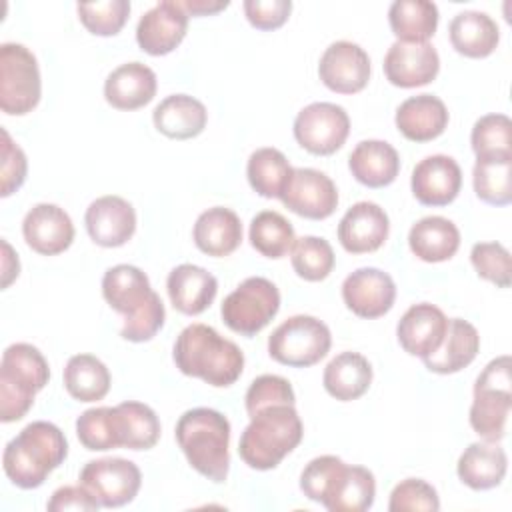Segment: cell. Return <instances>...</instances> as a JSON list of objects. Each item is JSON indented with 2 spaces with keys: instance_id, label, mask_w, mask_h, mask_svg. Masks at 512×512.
I'll use <instances>...</instances> for the list:
<instances>
[{
  "instance_id": "cell-53",
  "label": "cell",
  "mask_w": 512,
  "mask_h": 512,
  "mask_svg": "<svg viewBox=\"0 0 512 512\" xmlns=\"http://www.w3.org/2000/svg\"><path fill=\"white\" fill-rule=\"evenodd\" d=\"M20 274V262L18 254L12 250V246L2 240V288H8Z\"/></svg>"
},
{
  "instance_id": "cell-20",
  "label": "cell",
  "mask_w": 512,
  "mask_h": 512,
  "mask_svg": "<svg viewBox=\"0 0 512 512\" xmlns=\"http://www.w3.org/2000/svg\"><path fill=\"white\" fill-rule=\"evenodd\" d=\"M22 234L34 252L42 256H56L70 248L74 240V224L64 208L40 202L26 212L22 220Z\"/></svg>"
},
{
  "instance_id": "cell-25",
  "label": "cell",
  "mask_w": 512,
  "mask_h": 512,
  "mask_svg": "<svg viewBox=\"0 0 512 512\" xmlns=\"http://www.w3.org/2000/svg\"><path fill=\"white\" fill-rule=\"evenodd\" d=\"M152 120L160 134L172 140H190L206 128L208 112L194 96L170 94L154 108Z\"/></svg>"
},
{
  "instance_id": "cell-21",
  "label": "cell",
  "mask_w": 512,
  "mask_h": 512,
  "mask_svg": "<svg viewBox=\"0 0 512 512\" xmlns=\"http://www.w3.org/2000/svg\"><path fill=\"white\" fill-rule=\"evenodd\" d=\"M390 232V220L376 202H356L346 210L338 224V240L350 254H368L378 250Z\"/></svg>"
},
{
  "instance_id": "cell-40",
  "label": "cell",
  "mask_w": 512,
  "mask_h": 512,
  "mask_svg": "<svg viewBox=\"0 0 512 512\" xmlns=\"http://www.w3.org/2000/svg\"><path fill=\"white\" fill-rule=\"evenodd\" d=\"M248 236L252 248L272 260L284 258L296 242L292 224L280 212L274 210L258 212L250 222Z\"/></svg>"
},
{
  "instance_id": "cell-6",
  "label": "cell",
  "mask_w": 512,
  "mask_h": 512,
  "mask_svg": "<svg viewBox=\"0 0 512 512\" xmlns=\"http://www.w3.org/2000/svg\"><path fill=\"white\" fill-rule=\"evenodd\" d=\"M512 362L502 354L486 364L474 382V400L470 406L472 430L488 442H498L506 434V422L512 408Z\"/></svg>"
},
{
  "instance_id": "cell-10",
  "label": "cell",
  "mask_w": 512,
  "mask_h": 512,
  "mask_svg": "<svg viewBox=\"0 0 512 512\" xmlns=\"http://www.w3.org/2000/svg\"><path fill=\"white\" fill-rule=\"evenodd\" d=\"M294 138L310 154L330 156L350 134L348 112L332 102H312L294 118Z\"/></svg>"
},
{
  "instance_id": "cell-32",
  "label": "cell",
  "mask_w": 512,
  "mask_h": 512,
  "mask_svg": "<svg viewBox=\"0 0 512 512\" xmlns=\"http://www.w3.org/2000/svg\"><path fill=\"white\" fill-rule=\"evenodd\" d=\"M152 292L148 276L138 266L116 264L104 272L102 296L118 314H134Z\"/></svg>"
},
{
  "instance_id": "cell-16",
  "label": "cell",
  "mask_w": 512,
  "mask_h": 512,
  "mask_svg": "<svg viewBox=\"0 0 512 512\" xmlns=\"http://www.w3.org/2000/svg\"><path fill=\"white\" fill-rule=\"evenodd\" d=\"M84 224L94 244L102 248H118L136 232V210L122 196H100L86 208Z\"/></svg>"
},
{
  "instance_id": "cell-52",
  "label": "cell",
  "mask_w": 512,
  "mask_h": 512,
  "mask_svg": "<svg viewBox=\"0 0 512 512\" xmlns=\"http://www.w3.org/2000/svg\"><path fill=\"white\" fill-rule=\"evenodd\" d=\"M46 508L50 512H66V510H98V500L82 486H60L50 496Z\"/></svg>"
},
{
  "instance_id": "cell-7",
  "label": "cell",
  "mask_w": 512,
  "mask_h": 512,
  "mask_svg": "<svg viewBox=\"0 0 512 512\" xmlns=\"http://www.w3.org/2000/svg\"><path fill=\"white\" fill-rule=\"evenodd\" d=\"M330 346V328L308 314L290 316L268 338L270 358L292 368L314 366L328 354Z\"/></svg>"
},
{
  "instance_id": "cell-44",
  "label": "cell",
  "mask_w": 512,
  "mask_h": 512,
  "mask_svg": "<svg viewBox=\"0 0 512 512\" xmlns=\"http://www.w3.org/2000/svg\"><path fill=\"white\" fill-rule=\"evenodd\" d=\"M344 468H346V462L338 456H332V454L318 456L304 466L300 474V490L312 502L326 506Z\"/></svg>"
},
{
  "instance_id": "cell-34",
  "label": "cell",
  "mask_w": 512,
  "mask_h": 512,
  "mask_svg": "<svg viewBox=\"0 0 512 512\" xmlns=\"http://www.w3.org/2000/svg\"><path fill=\"white\" fill-rule=\"evenodd\" d=\"M388 24L398 42H428L438 28V6L430 0H396Z\"/></svg>"
},
{
  "instance_id": "cell-35",
  "label": "cell",
  "mask_w": 512,
  "mask_h": 512,
  "mask_svg": "<svg viewBox=\"0 0 512 512\" xmlns=\"http://www.w3.org/2000/svg\"><path fill=\"white\" fill-rule=\"evenodd\" d=\"M64 388L78 402L102 400L110 390V372L106 364L92 354H76L66 362Z\"/></svg>"
},
{
  "instance_id": "cell-38",
  "label": "cell",
  "mask_w": 512,
  "mask_h": 512,
  "mask_svg": "<svg viewBox=\"0 0 512 512\" xmlns=\"http://www.w3.org/2000/svg\"><path fill=\"white\" fill-rule=\"evenodd\" d=\"M472 184L482 202L490 206H508L512 202V156L476 158Z\"/></svg>"
},
{
  "instance_id": "cell-17",
  "label": "cell",
  "mask_w": 512,
  "mask_h": 512,
  "mask_svg": "<svg viewBox=\"0 0 512 512\" xmlns=\"http://www.w3.org/2000/svg\"><path fill=\"white\" fill-rule=\"evenodd\" d=\"M440 70V56L430 42H394L384 56V74L398 88L432 82Z\"/></svg>"
},
{
  "instance_id": "cell-37",
  "label": "cell",
  "mask_w": 512,
  "mask_h": 512,
  "mask_svg": "<svg viewBox=\"0 0 512 512\" xmlns=\"http://www.w3.org/2000/svg\"><path fill=\"white\" fill-rule=\"evenodd\" d=\"M292 172L294 168L278 148H258L250 154L246 164L248 182L262 198H280Z\"/></svg>"
},
{
  "instance_id": "cell-41",
  "label": "cell",
  "mask_w": 512,
  "mask_h": 512,
  "mask_svg": "<svg viewBox=\"0 0 512 512\" xmlns=\"http://www.w3.org/2000/svg\"><path fill=\"white\" fill-rule=\"evenodd\" d=\"M76 436L80 444L92 452L120 448L116 408L98 406L84 410L76 420Z\"/></svg>"
},
{
  "instance_id": "cell-42",
  "label": "cell",
  "mask_w": 512,
  "mask_h": 512,
  "mask_svg": "<svg viewBox=\"0 0 512 512\" xmlns=\"http://www.w3.org/2000/svg\"><path fill=\"white\" fill-rule=\"evenodd\" d=\"M290 252L294 272L306 282H320L328 278L336 262L330 242L320 236L296 238Z\"/></svg>"
},
{
  "instance_id": "cell-29",
  "label": "cell",
  "mask_w": 512,
  "mask_h": 512,
  "mask_svg": "<svg viewBox=\"0 0 512 512\" xmlns=\"http://www.w3.org/2000/svg\"><path fill=\"white\" fill-rule=\"evenodd\" d=\"M480 350V336L474 324L462 318H450L440 348L424 358V366L436 374H454L474 362Z\"/></svg>"
},
{
  "instance_id": "cell-4",
  "label": "cell",
  "mask_w": 512,
  "mask_h": 512,
  "mask_svg": "<svg viewBox=\"0 0 512 512\" xmlns=\"http://www.w3.org/2000/svg\"><path fill=\"white\" fill-rule=\"evenodd\" d=\"M176 442L188 464L204 478L222 484L230 468V422L212 408L186 410L176 422Z\"/></svg>"
},
{
  "instance_id": "cell-23",
  "label": "cell",
  "mask_w": 512,
  "mask_h": 512,
  "mask_svg": "<svg viewBox=\"0 0 512 512\" xmlns=\"http://www.w3.org/2000/svg\"><path fill=\"white\" fill-rule=\"evenodd\" d=\"M166 290L172 306L178 312L186 316H198L214 302L218 280L202 266L178 264L168 274Z\"/></svg>"
},
{
  "instance_id": "cell-8",
  "label": "cell",
  "mask_w": 512,
  "mask_h": 512,
  "mask_svg": "<svg viewBox=\"0 0 512 512\" xmlns=\"http://www.w3.org/2000/svg\"><path fill=\"white\" fill-rule=\"evenodd\" d=\"M42 94V80L36 56L16 42L0 46V108L10 116L32 112Z\"/></svg>"
},
{
  "instance_id": "cell-48",
  "label": "cell",
  "mask_w": 512,
  "mask_h": 512,
  "mask_svg": "<svg viewBox=\"0 0 512 512\" xmlns=\"http://www.w3.org/2000/svg\"><path fill=\"white\" fill-rule=\"evenodd\" d=\"M166 310L156 292L130 316H124V324L120 328V336L128 342H148L158 330L164 326Z\"/></svg>"
},
{
  "instance_id": "cell-1",
  "label": "cell",
  "mask_w": 512,
  "mask_h": 512,
  "mask_svg": "<svg viewBox=\"0 0 512 512\" xmlns=\"http://www.w3.org/2000/svg\"><path fill=\"white\" fill-rule=\"evenodd\" d=\"M176 368L214 388L232 386L244 370L242 350L208 324L186 326L172 352Z\"/></svg>"
},
{
  "instance_id": "cell-15",
  "label": "cell",
  "mask_w": 512,
  "mask_h": 512,
  "mask_svg": "<svg viewBox=\"0 0 512 512\" xmlns=\"http://www.w3.org/2000/svg\"><path fill=\"white\" fill-rule=\"evenodd\" d=\"M342 300L360 318H380L394 306L396 284L380 268H358L342 282Z\"/></svg>"
},
{
  "instance_id": "cell-9",
  "label": "cell",
  "mask_w": 512,
  "mask_h": 512,
  "mask_svg": "<svg viewBox=\"0 0 512 512\" xmlns=\"http://www.w3.org/2000/svg\"><path fill=\"white\" fill-rule=\"evenodd\" d=\"M280 310V292L274 282L262 276H250L232 290L220 314L224 324L242 336H254L270 324Z\"/></svg>"
},
{
  "instance_id": "cell-54",
  "label": "cell",
  "mask_w": 512,
  "mask_h": 512,
  "mask_svg": "<svg viewBox=\"0 0 512 512\" xmlns=\"http://www.w3.org/2000/svg\"><path fill=\"white\" fill-rule=\"evenodd\" d=\"M228 0H186L182 2L184 10L188 12V16H206V14H216L224 8H228Z\"/></svg>"
},
{
  "instance_id": "cell-14",
  "label": "cell",
  "mask_w": 512,
  "mask_h": 512,
  "mask_svg": "<svg viewBox=\"0 0 512 512\" xmlns=\"http://www.w3.org/2000/svg\"><path fill=\"white\" fill-rule=\"evenodd\" d=\"M188 12L182 2L162 0L146 10L136 26V42L150 56L170 54L186 36Z\"/></svg>"
},
{
  "instance_id": "cell-26",
  "label": "cell",
  "mask_w": 512,
  "mask_h": 512,
  "mask_svg": "<svg viewBox=\"0 0 512 512\" xmlns=\"http://www.w3.org/2000/svg\"><path fill=\"white\" fill-rule=\"evenodd\" d=\"M194 244L200 252L208 256H228L242 242V222L238 214L224 206H214L204 210L192 230Z\"/></svg>"
},
{
  "instance_id": "cell-30",
  "label": "cell",
  "mask_w": 512,
  "mask_h": 512,
  "mask_svg": "<svg viewBox=\"0 0 512 512\" xmlns=\"http://www.w3.org/2000/svg\"><path fill=\"white\" fill-rule=\"evenodd\" d=\"M448 32L452 48L466 58H486L500 42L498 24L480 10L458 12L450 22Z\"/></svg>"
},
{
  "instance_id": "cell-46",
  "label": "cell",
  "mask_w": 512,
  "mask_h": 512,
  "mask_svg": "<svg viewBox=\"0 0 512 512\" xmlns=\"http://www.w3.org/2000/svg\"><path fill=\"white\" fill-rule=\"evenodd\" d=\"M470 262L476 274L498 288H508L512 282L510 252L500 242H478L470 250Z\"/></svg>"
},
{
  "instance_id": "cell-19",
  "label": "cell",
  "mask_w": 512,
  "mask_h": 512,
  "mask_svg": "<svg viewBox=\"0 0 512 512\" xmlns=\"http://www.w3.org/2000/svg\"><path fill=\"white\" fill-rule=\"evenodd\" d=\"M446 330H448L446 314L430 302H420V304H412L402 314L396 326V336L404 352L424 360L440 348L446 336Z\"/></svg>"
},
{
  "instance_id": "cell-50",
  "label": "cell",
  "mask_w": 512,
  "mask_h": 512,
  "mask_svg": "<svg viewBox=\"0 0 512 512\" xmlns=\"http://www.w3.org/2000/svg\"><path fill=\"white\" fill-rule=\"evenodd\" d=\"M2 166H0V196L14 194L26 180L28 160L24 150L10 138L8 130L2 128Z\"/></svg>"
},
{
  "instance_id": "cell-36",
  "label": "cell",
  "mask_w": 512,
  "mask_h": 512,
  "mask_svg": "<svg viewBox=\"0 0 512 512\" xmlns=\"http://www.w3.org/2000/svg\"><path fill=\"white\" fill-rule=\"evenodd\" d=\"M116 408L120 448L150 450L160 438V420L156 412L142 402L126 400Z\"/></svg>"
},
{
  "instance_id": "cell-45",
  "label": "cell",
  "mask_w": 512,
  "mask_h": 512,
  "mask_svg": "<svg viewBox=\"0 0 512 512\" xmlns=\"http://www.w3.org/2000/svg\"><path fill=\"white\" fill-rule=\"evenodd\" d=\"M78 18L90 34L114 36L118 34L130 14L128 0H104V2H78Z\"/></svg>"
},
{
  "instance_id": "cell-47",
  "label": "cell",
  "mask_w": 512,
  "mask_h": 512,
  "mask_svg": "<svg viewBox=\"0 0 512 512\" xmlns=\"http://www.w3.org/2000/svg\"><path fill=\"white\" fill-rule=\"evenodd\" d=\"M438 508L436 488L422 478H406L390 492V512H436Z\"/></svg>"
},
{
  "instance_id": "cell-11",
  "label": "cell",
  "mask_w": 512,
  "mask_h": 512,
  "mask_svg": "<svg viewBox=\"0 0 512 512\" xmlns=\"http://www.w3.org/2000/svg\"><path fill=\"white\" fill-rule=\"evenodd\" d=\"M82 484L104 508L130 504L142 484L140 468L126 458H98L86 462L80 470Z\"/></svg>"
},
{
  "instance_id": "cell-2",
  "label": "cell",
  "mask_w": 512,
  "mask_h": 512,
  "mask_svg": "<svg viewBox=\"0 0 512 512\" xmlns=\"http://www.w3.org/2000/svg\"><path fill=\"white\" fill-rule=\"evenodd\" d=\"M66 456L68 442L64 432L52 422L36 420L24 426L18 436L6 444L2 466L14 486L32 490L42 486Z\"/></svg>"
},
{
  "instance_id": "cell-49",
  "label": "cell",
  "mask_w": 512,
  "mask_h": 512,
  "mask_svg": "<svg viewBox=\"0 0 512 512\" xmlns=\"http://www.w3.org/2000/svg\"><path fill=\"white\" fill-rule=\"evenodd\" d=\"M294 402H296V396H294L292 384L286 378L276 374H262L254 378L244 396L248 416L274 404H294Z\"/></svg>"
},
{
  "instance_id": "cell-31",
  "label": "cell",
  "mask_w": 512,
  "mask_h": 512,
  "mask_svg": "<svg viewBox=\"0 0 512 512\" xmlns=\"http://www.w3.org/2000/svg\"><path fill=\"white\" fill-rule=\"evenodd\" d=\"M408 246L422 262H444L458 252L460 230L444 216H424L412 224L408 232Z\"/></svg>"
},
{
  "instance_id": "cell-39",
  "label": "cell",
  "mask_w": 512,
  "mask_h": 512,
  "mask_svg": "<svg viewBox=\"0 0 512 512\" xmlns=\"http://www.w3.org/2000/svg\"><path fill=\"white\" fill-rule=\"evenodd\" d=\"M376 480L374 474L364 466L346 464L326 510L330 512H364L374 504Z\"/></svg>"
},
{
  "instance_id": "cell-51",
  "label": "cell",
  "mask_w": 512,
  "mask_h": 512,
  "mask_svg": "<svg viewBox=\"0 0 512 512\" xmlns=\"http://www.w3.org/2000/svg\"><path fill=\"white\" fill-rule=\"evenodd\" d=\"M248 22L258 30L280 28L292 10L290 0H246L242 4Z\"/></svg>"
},
{
  "instance_id": "cell-12",
  "label": "cell",
  "mask_w": 512,
  "mask_h": 512,
  "mask_svg": "<svg viewBox=\"0 0 512 512\" xmlns=\"http://www.w3.org/2000/svg\"><path fill=\"white\" fill-rule=\"evenodd\" d=\"M280 200L290 212L302 218L324 220L338 206V190L324 172L316 168H294Z\"/></svg>"
},
{
  "instance_id": "cell-33",
  "label": "cell",
  "mask_w": 512,
  "mask_h": 512,
  "mask_svg": "<svg viewBox=\"0 0 512 512\" xmlns=\"http://www.w3.org/2000/svg\"><path fill=\"white\" fill-rule=\"evenodd\" d=\"M326 392L340 400L350 402L366 394L372 384V366L358 352H340L324 368L322 376Z\"/></svg>"
},
{
  "instance_id": "cell-3",
  "label": "cell",
  "mask_w": 512,
  "mask_h": 512,
  "mask_svg": "<svg viewBox=\"0 0 512 512\" xmlns=\"http://www.w3.org/2000/svg\"><path fill=\"white\" fill-rule=\"evenodd\" d=\"M302 436L304 426L294 404H274L250 416L238 454L252 470H272L302 442Z\"/></svg>"
},
{
  "instance_id": "cell-28",
  "label": "cell",
  "mask_w": 512,
  "mask_h": 512,
  "mask_svg": "<svg viewBox=\"0 0 512 512\" xmlns=\"http://www.w3.org/2000/svg\"><path fill=\"white\" fill-rule=\"evenodd\" d=\"M508 470V458L504 448L496 442H472L458 458L456 472L462 484L472 490L496 488Z\"/></svg>"
},
{
  "instance_id": "cell-18",
  "label": "cell",
  "mask_w": 512,
  "mask_h": 512,
  "mask_svg": "<svg viewBox=\"0 0 512 512\" xmlns=\"http://www.w3.org/2000/svg\"><path fill=\"white\" fill-rule=\"evenodd\" d=\"M462 186V170L452 156L432 154L420 160L410 178L414 198L424 206H448Z\"/></svg>"
},
{
  "instance_id": "cell-13",
  "label": "cell",
  "mask_w": 512,
  "mask_h": 512,
  "mask_svg": "<svg viewBox=\"0 0 512 512\" xmlns=\"http://www.w3.org/2000/svg\"><path fill=\"white\" fill-rule=\"evenodd\" d=\"M370 58L366 50L350 40L332 42L318 62L322 84L336 94H356L370 80Z\"/></svg>"
},
{
  "instance_id": "cell-5",
  "label": "cell",
  "mask_w": 512,
  "mask_h": 512,
  "mask_svg": "<svg viewBox=\"0 0 512 512\" xmlns=\"http://www.w3.org/2000/svg\"><path fill=\"white\" fill-rule=\"evenodd\" d=\"M48 380V362L36 346L10 344L0 362V420L8 424L24 418Z\"/></svg>"
},
{
  "instance_id": "cell-24",
  "label": "cell",
  "mask_w": 512,
  "mask_h": 512,
  "mask_svg": "<svg viewBox=\"0 0 512 512\" xmlns=\"http://www.w3.org/2000/svg\"><path fill=\"white\" fill-rule=\"evenodd\" d=\"M448 108L434 94H416L406 98L396 110L398 132L412 142H430L448 126Z\"/></svg>"
},
{
  "instance_id": "cell-43",
  "label": "cell",
  "mask_w": 512,
  "mask_h": 512,
  "mask_svg": "<svg viewBox=\"0 0 512 512\" xmlns=\"http://www.w3.org/2000/svg\"><path fill=\"white\" fill-rule=\"evenodd\" d=\"M470 144L476 158L512 156V122L506 114H486L472 126Z\"/></svg>"
},
{
  "instance_id": "cell-27",
  "label": "cell",
  "mask_w": 512,
  "mask_h": 512,
  "mask_svg": "<svg viewBox=\"0 0 512 512\" xmlns=\"http://www.w3.org/2000/svg\"><path fill=\"white\" fill-rule=\"evenodd\" d=\"M352 176L368 188H384L392 184L400 172V156L396 148L384 140H362L348 156Z\"/></svg>"
},
{
  "instance_id": "cell-22",
  "label": "cell",
  "mask_w": 512,
  "mask_h": 512,
  "mask_svg": "<svg viewBox=\"0 0 512 512\" xmlns=\"http://www.w3.org/2000/svg\"><path fill=\"white\" fill-rule=\"evenodd\" d=\"M156 96V74L142 62L114 68L104 82V98L116 110H138Z\"/></svg>"
}]
</instances>
